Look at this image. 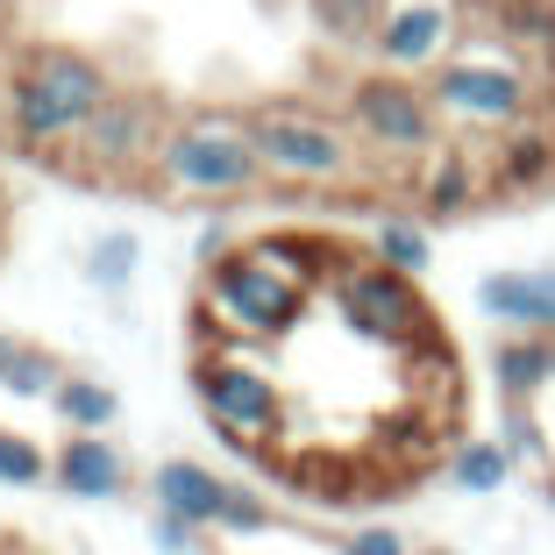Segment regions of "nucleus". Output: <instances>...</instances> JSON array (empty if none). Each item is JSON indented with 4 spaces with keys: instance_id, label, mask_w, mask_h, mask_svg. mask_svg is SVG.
Here are the masks:
<instances>
[{
    "instance_id": "1",
    "label": "nucleus",
    "mask_w": 555,
    "mask_h": 555,
    "mask_svg": "<svg viewBox=\"0 0 555 555\" xmlns=\"http://www.w3.org/2000/svg\"><path fill=\"white\" fill-rule=\"evenodd\" d=\"M335 263H343V249H327L321 235H249L229 263L199 271V299H193L199 343L263 349L278 335H293L307 321L313 293H327Z\"/></svg>"
},
{
    "instance_id": "6",
    "label": "nucleus",
    "mask_w": 555,
    "mask_h": 555,
    "mask_svg": "<svg viewBox=\"0 0 555 555\" xmlns=\"http://www.w3.org/2000/svg\"><path fill=\"white\" fill-rule=\"evenodd\" d=\"M327 307L343 313L349 335H363V343H377V349H399V357L449 349V335H441L435 307H427V293H421V278L385 271L377 257H343L335 263V278H327Z\"/></svg>"
},
{
    "instance_id": "22",
    "label": "nucleus",
    "mask_w": 555,
    "mask_h": 555,
    "mask_svg": "<svg viewBox=\"0 0 555 555\" xmlns=\"http://www.w3.org/2000/svg\"><path fill=\"white\" fill-rule=\"evenodd\" d=\"M65 363H57V357H50V349H22V357H15V371H8V385H0V392H8V399H57V385H65Z\"/></svg>"
},
{
    "instance_id": "15",
    "label": "nucleus",
    "mask_w": 555,
    "mask_h": 555,
    "mask_svg": "<svg viewBox=\"0 0 555 555\" xmlns=\"http://www.w3.org/2000/svg\"><path fill=\"white\" fill-rule=\"evenodd\" d=\"M50 485L65 491V499H93V506H107V499L129 491V456H121L107 435H65V449L50 456Z\"/></svg>"
},
{
    "instance_id": "27",
    "label": "nucleus",
    "mask_w": 555,
    "mask_h": 555,
    "mask_svg": "<svg viewBox=\"0 0 555 555\" xmlns=\"http://www.w3.org/2000/svg\"><path fill=\"white\" fill-rule=\"evenodd\" d=\"M335 555H413V548H406V534H399V527L377 520V527H357V534H343V548H335Z\"/></svg>"
},
{
    "instance_id": "19",
    "label": "nucleus",
    "mask_w": 555,
    "mask_h": 555,
    "mask_svg": "<svg viewBox=\"0 0 555 555\" xmlns=\"http://www.w3.org/2000/svg\"><path fill=\"white\" fill-rule=\"evenodd\" d=\"M371 257L385 263V271L399 278H427V263H435V235H427L421 214H385L371 229Z\"/></svg>"
},
{
    "instance_id": "18",
    "label": "nucleus",
    "mask_w": 555,
    "mask_h": 555,
    "mask_svg": "<svg viewBox=\"0 0 555 555\" xmlns=\"http://www.w3.org/2000/svg\"><path fill=\"white\" fill-rule=\"evenodd\" d=\"M50 413L65 421V435H107V427L121 421V392L107 385V377L72 371L65 385H57V399H50Z\"/></svg>"
},
{
    "instance_id": "29",
    "label": "nucleus",
    "mask_w": 555,
    "mask_h": 555,
    "mask_svg": "<svg viewBox=\"0 0 555 555\" xmlns=\"http://www.w3.org/2000/svg\"><path fill=\"white\" fill-rule=\"evenodd\" d=\"M541 499H548V506H555V470H548V485H541Z\"/></svg>"
},
{
    "instance_id": "9",
    "label": "nucleus",
    "mask_w": 555,
    "mask_h": 555,
    "mask_svg": "<svg viewBox=\"0 0 555 555\" xmlns=\"http://www.w3.org/2000/svg\"><path fill=\"white\" fill-rule=\"evenodd\" d=\"M470 29H477V0H385L371 57H377V72H399V79L427 86L463 50Z\"/></svg>"
},
{
    "instance_id": "25",
    "label": "nucleus",
    "mask_w": 555,
    "mask_h": 555,
    "mask_svg": "<svg viewBox=\"0 0 555 555\" xmlns=\"http://www.w3.org/2000/svg\"><path fill=\"white\" fill-rule=\"evenodd\" d=\"M263 527H271V499L249 491V485H235L229 491V513H221V534H263Z\"/></svg>"
},
{
    "instance_id": "21",
    "label": "nucleus",
    "mask_w": 555,
    "mask_h": 555,
    "mask_svg": "<svg viewBox=\"0 0 555 555\" xmlns=\"http://www.w3.org/2000/svg\"><path fill=\"white\" fill-rule=\"evenodd\" d=\"M313 22H321L327 43H343V50H371L377 36V15H385V0H307Z\"/></svg>"
},
{
    "instance_id": "16",
    "label": "nucleus",
    "mask_w": 555,
    "mask_h": 555,
    "mask_svg": "<svg viewBox=\"0 0 555 555\" xmlns=\"http://www.w3.org/2000/svg\"><path fill=\"white\" fill-rule=\"evenodd\" d=\"M491 385H499L506 406H534L555 385V343L548 335H506V343L491 349Z\"/></svg>"
},
{
    "instance_id": "3",
    "label": "nucleus",
    "mask_w": 555,
    "mask_h": 555,
    "mask_svg": "<svg viewBox=\"0 0 555 555\" xmlns=\"http://www.w3.org/2000/svg\"><path fill=\"white\" fill-rule=\"evenodd\" d=\"M107 100H115V79L86 50H36L29 65L8 79L0 115H8V135L29 157H72Z\"/></svg>"
},
{
    "instance_id": "24",
    "label": "nucleus",
    "mask_w": 555,
    "mask_h": 555,
    "mask_svg": "<svg viewBox=\"0 0 555 555\" xmlns=\"http://www.w3.org/2000/svg\"><path fill=\"white\" fill-rule=\"evenodd\" d=\"M499 441L513 449V463H555V441L534 406H499Z\"/></svg>"
},
{
    "instance_id": "28",
    "label": "nucleus",
    "mask_w": 555,
    "mask_h": 555,
    "mask_svg": "<svg viewBox=\"0 0 555 555\" xmlns=\"http://www.w3.org/2000/svg\"><path fill=\"white\" fill-rule=\"evenodd\" d=\"M22 349H29V343H15V335H0V385H8V371H15V357H22Z\"/></svg>"
},
{
    "instance_id": "7",
    "label": "nucleus",
    "mask_w": 555,
    "mask_h": 555,
    "mask_svg": "<svg viewBox=\"0 0 555 555\" xmlns=\"http://www.w3.org/2000/svg\"><path fill=\"white\" fill-rule=\"evenodd\" d=\"M249 143L263 157V179L307 185V193H327V185H357L363 171V143L349 135L343 115H321V107H299V100H271L249 115Z\"/></svg>"
},
{
    "instance_id": "5",
    "label": "nucleus",
    "mask_w": 555,
    "mask_h": 555,
    "mask_svg": "<svg viewBox=\"0 0 555 555\" xmlns=\"http://www.w3.org/2000/svg\"><path fill=\"white\" fill-rule=\"evenodd\" d=\"M193 399H199V413H207V427L229 441L235 456H271L278 435H285V421H293V406H285V392H278V377H271V363H263L257 349H243V343L199 349Z\"/></svg>"
},
{
    "instance_id": "12",
    "label": "nucleus",
    "mask_w": 555,
    "mask_h": 555,
    "mask_svg": "<svg viewBox=\"0 0 555 555\" xmlns=\"http://www.w3.org/2000/svg\"><path fill=\"white\" fill-rule=\"evenodd\" d=\"M477 313L506 335H548L555 343V271L527 263V271H485L477 278Z\"/></svg>"
},
{
    "instance_id": "13",
    "label": "nucleus",
    "mask_w": 555,
    "mask_h": 555,
    "mask_svg": "<svg viewBox=\"0 0 555 555\" xmlns=\"http://www.w3.org/2000/svg\"><path fill=\"white\" fill-rule=\"evenodd\" d=\"M485 164H491V193L499 199H534L555 185V121L534 115L520 129H506L499 143H485Z\"/></svg>"
},
{
    "instance_id": "11",
    "label": "nucleus",
    "mask_w": 555,
    "mask_h": 555,
    "mask_svg": "<svg viewBox=\"0 0 555 555\" xmlns=\"http://www.w3.org/2000/svg\"><path fill=\"white\" fill-rule=\"evenodd\" d=\"M406 193H413V214H421V221H463V214H477L491 199L485 143L449 135L427 164H413V171H406Z\"/></svg>"
},
{
    "instance_id": "8",
    "label": "nucleus",
    "mask_w": 555,
    "mask_h": 555,
    "mask_svg": "<svg viewBox=\"0 0 555 555\" xmlns=\"http://www.w3.org/2000/svg\"><path fill=\"white\" fill-rule=\"evenodd\" d=\"M343 121L349 135H357L371 157L385 164H427L441 143H449V129H441L435 100H427L421 79H399V72H371V79H349L343 93Z\"/></svg>"
},
{
    "instance_id": "10",
    "label": "nucleus",
    "mask_w": 555,
    "mask_h": 555,
    "mask_svg": "<svg viewBox=\"0 0 555 555\" xmlns=\"http://www.w3.org/2000/svg\"><path fill=\"white\" fill-rule=\"evenodd\" d=\"M164 107L150 93H121L93 115V129L79 135V150H72V164H79L93 185H135L157 171V150H164Z\"/></svg>"
},
{
    "instance_id": "30",
    "label": "nucleus",
    "mask_w": 555,
    "mask_h": 555,
    "mask_svg": "<svg viewBox=\"0 0 555 555\" xmlns=\"http://www.w3.org/2000/svg\"><path fill=\"white\" fill-rule=\"evenodd\" d=\"M421 555H456V548H421Z\"/></svg>"
},
{
    "instance_id": "26",
    "label": "nucleus",
    "mask_w": 555,
    "mask_h": 555,
    "mask_svg": "<svg viewBox=\"0 0 555 555\" xmlns=\"http://www.w3.org/2000/svg\"><path fill=\"white\" fill-rule=\"evenodd\" d=\"M150 541H157V555H207V527L171 520V513H157V520H150Z\"/></svg>"
},
{
    "instance_id": "20",
    "label": "nucleus",
    "mask_w": 555,
    "mask_h": 555,
    "mask_svg": "<svg viewBox=\"0 0 555 555\" xmlns=\"http://www.w3.org/2000/svg\"><path fill=\"white\" fill-rule=\"evenodd\" d=\"M79 271H86V285H93V293H129V278L143 271V243H135L129 229H100L93 243H86Z\"/></svg>"
},
{
    "instance_id": "31",
    "label": "nucleus",
    "mask_w": 555,
    "mask_h": 555,
    "mask_svg": "<svg viewBox=\"0 0 555 555\" xmlns=\"http://www.w3.org/2000/svg\"><path fill=\"white\" fill-rule=\"evenodd\" d=\"M8 8H15V0H0V15H8Z\"/></svg>"
},
{
    "instance_id": "2",
    "label": "nucleus",
    "mask_w": 555,
    "mask_h": 555,
    "mask_svg": "<svg viewBox=\"0 0 555 555\" xmlns=\"http://www.w3.org/2000/svg\"><path fill=\"white\" fill-rule=\"evenodd\" d=\"M548 93H555L548 72L527 65L520 50L491 29H470L456 57L427 79V100H435L441 129L463 135V143H499L506 129L548 115Z\"/></svg>"
},
{
    "instance_id": "4",
    "label": "nucleus",
    "mask_w": 555,
    "mask_h": 555,
    "mask_svg": "<svg viewBox=\"0 0 555 555\" xmlns=\"http://www.w3.org/2000/svg\"><path fill=\"white\" fill-rule=\"evenodd\" d=\"M150 185L164 199H193V207L249 199L263 185V157L249 143V115H179L164 129Z\"/></svg>"
},
{
    "instance_id": "17",
    "label": "nucleus",
    "mask_w": 555,
    "mask_h": 555,
    "mask_svg": "<svg viewBox=\"0 0 555 555\" xmlns=\"http://www.w3.org/2000/svg\"><path fill=\"white\" fill-rule=\"evenodd\" d=\"M513 470H520V463H513V449H506L499 435H485V441H456V449H449V463H441V477H449L463 499H491V491H506V485H513Z\"/></svg>"
},
{
    "instance_id": "23",
    "label": "nucleus",
    "mask_w": 555,
    "mask_h": 555,
    "mask_svg": "<svg viewBox=\"0 0 555 555\" xmlns=\"http://www.w3.org/2000/svg\"><path fill=\"white\" fill-rule=\"evenodd\" d=\"M43 477H50V449H43V441L15 435V427H0V485H8V491H29V485H43Z\"/></svg>"
},
{
    "instance_id": "14",
    "label": "nucleus",
    "mask_w": 555,
    "mask_h": 555,
    "mask_svg": "<svg viewBox=\"0 0 555 555\" xmlns=\"http://www.w3.org/2000/svg\"><path fill=\"white\" fill-rule=\"evenodd\" d=\"M229 491H235L229 477H214L207 463H185V456H171V463H157V470H150V506H157V513H171V520L207 527V534H221Z\"/></svg>"
}]
</instances>
